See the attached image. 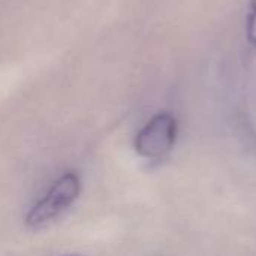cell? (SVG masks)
Listing matches in <instances>:
<instances>
[{"mask_svg":"<svg viewBox=\"0 0 256 256\" xmlns=\"http://www.w3.org/2000/svg\"><path fill=\"white\" fill-rule=\"evenodd\" d=\"M177 138V120L170 112L153 116L135 138V148L142 158L154 159L166 154Z\"/></svg>","mask_w":256,"mask_h":256,"instance_id":"obj_2","label":"cell"},{"mask_svg":"<svg viewBox=\"0 0 256 256\" xmlns=\"http://www.w3.org/2000/svg\"><path fill=\"white\" fill-rule=\"evenodd\" d=\"M69 256H81V255H69Z\"/></svg>","mask_w":256,"mask_h":256,"instance_id":"obj_4","label":"cell"},{"mask_svg":"<svg viewBox=\"0 0 256 256\" xmlns=\"http://www.w3.org/2000/svg\"><path fill=\"white\" fill-rule=\"evenodd\" d=\"M80 178L75 172L63 174L50 189V192L28 212L26 225L30 230H42L52 224L80 195Z\"/></svg>","mask_w":256,"mask_h":256,"instance_id":"obj_1","label":"cell"},{"mask_svg":"<svg viewBox=\"0 0 256 256\" xmlns=\"http://www.w3.org/2000/svg\"><path fill=\"white\" fill-rule=\"evenodd\" d=\"M246 34L252 45L256 46V0H250L248 24H246Z\"/></svg>","mask_w":256,"mask_h":256,"instance_id":"obj_3","label":"cell"}]
</instances>
